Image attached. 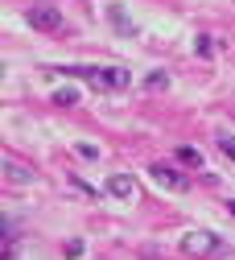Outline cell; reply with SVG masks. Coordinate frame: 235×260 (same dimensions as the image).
<instances>
[{
	"label": "cell",
	"instance_id": "cell-3",
	"mask_svg": "<svg viewBox=\"0 0 235 260\" xmlns=\"http://www.w3.org/2000/svg\"><path fill=\"white\" fill-rule=\"evenodd\" d=\"M0 166H5V178L13 182V186H33L38 182V170H29L21 157H13V153H5V161H0Z\"/></svg>",
	"mask_w": 235,
	"mask_h": 260
},
{
	"label": "cell",
	"instance_id": "cell-14",
	"mask_svg": "<svg viewBox=\"0 0 235 260\" xmlns=\"http://www.w3.org/2000/svg\"><path fill=\"white\" fill-rule=\"evenodd\" d=\"M79 157H87V161H95V157H99V149H95V145H79Z\"/></svg>",
	"mask_w": 235,
	"mask_h": 260
},
{
	"label": "cell",
	"instance_id": "cell-4",
	"mask_svg": "<svg viewBox=\"0 0 235 260\" xmlns=\"http://www.w3.org/2000/svg\"><path fill=\"white\" fill-rule=\"evenodd\" d=\"M182 248H186L190 256H211V252L219 248V236H215V232H190V236L182 240Z\"/></svg>",
	"mask_w": 235,
	"mask_h": 260
},
{
	"label": "cell",
	"instance_id": "cell-6",
	"mask_svg": "<svg viewBox=\"0 0 235 260\" xmlns=\"http://www.w3.org/2000/svg\"><path fill=\"white\" fill-rule=\"evenodd\" d=\"M149 170H153V178H157L161 186H170V190H182V186H186V178H182L174 166H165V161H157V166H149Z\"/></svg>",
	"mask_w": 235,
	"mask_h": 260
},
{
	"label": "cell",
	"instance_id": "cell-1",
	"mask_svg": "<svg viewBox=\"0 0 235 260\" xmlns=\"http://www.w3.org/2000/svg\"><path fill=\"white\" fill-rule=\"evenodd\" d=\"M58 75H71V79H87L95 91H120L128 87V71L120 67H50Z\"/></svg>",
	"mask_w": 235,
	"mask_h": 260
},
{
	"label": "cell",
	"instance_id": "cell-5",
	"mask_svg": "<svg viewBox=\"0 0 235 260\" xmlns=\"http://www.w3.org/2000/svg\"><path fill=\"white\" fill-rule=\"evenodd\" d=\"M104 190L112 194V199H137V178L132 174H112Z\"/></svg>",
	"mask_w": 235,
	"mask_h": 260
},
{
	"label": "cell",
	"instance_id": "cell-16",
	"mask_svg": "<svg viewBox=\"0 0 235 260\" xmlns=\"http://www.w3.org/2000/svg\"><path fill=\"white\" fill-rule=\"evenodd\" d=\"M231 215H235V203H231Z\"/></svg>",
	"mask_w": 235,
	"mask_h": 260
},
{
	"label": "cell",
	"instance_id": "cell-11",
	"mask_svg": "<svg viewBox=\"0 0 235 260\" xmlns=\"http://www.w3.org/2000/svg\"><path fill=\"white\" fill-rule=\"evenodd\" d=\"M219 149H223V153H227V157L235 161V137H227V133H219Z\"/></svg>",
	"mask_w": 235,
	"mask_h": 260
},
{
	"label": "cell",
	"instance_id": "cell-9",
	"mask_svg": "<svg viewBox=\"0 0 235 260\" xmlns=\"http://www.w3.org/2000/svg\"><path fill=\"white\" fill-rule=\"evenodd\" d=\"M54 104H58V108H75V104H79V91H75V87L54 91Z\"/></svg>",
	"mask_w": 235,
	"mask_h": 260
},
{
	"label": "cell",
	"instance_id": "cell-10",
	"mask_svg": "<svg viewBox=\"0 0 235 260\" xmlns=\"http://www.w3.org/2000/svg\"><path fill=\"white\" fill-rule=\"evenodd\" d=\"M145 87H149V91H161V87H170V75H165V71H153V75L145 79Z\"/></svg>",
	"mask_w": 235,
	"mask_h": 260
},
{
	"label": "cell",
	"instance_id": "cell-12",
	"mask_svg": "<svg viewBox=\"0 0 235 260\" xmlns=\"http://www.w3.org/2000/svg\"><path fill=\"white\" fill-rule=\"evenodd\" d=\"M194 50H198V54H203V58H207V54L215 50V42H211L207 34H198V42H194Z\"/></svg>",
	"mask_w": 235,
	"mask_h": 260
},
{
	"label": "cell",
	"instance_id": "cell-7",
	"mask_svg": "<svg viewBox=\"0 0 235 260\" xmlns=\"http://www.w3.org/2000/svg\"><path fill=\"white\" fill-rule=\"evenodd\" d=\"M112 21H116V29L124 38H137V29H132V21H128V13H124V5H112Z\"/></svg>",
	"mask_w": 235,
	"mask_h": 260
},
{
	"label": "cell",
	"instance_id": "cell-2",
	"mask_svg": "<svg viewBox=\"0 0 235 260\" xmlns=\"http://www.w3.org/2000/svg\"><path fill=\"white\" fill-rule=\"evenodd\" d=\"M25 21L38 29V34H62V29H66V17H62L58 5H33L25 13Z\"/></svg>",
	"mask_w": 235,
	"mask_h": 260
},
{
	"label": "cell",
	"instance_id": "cell-13",
	"mask_svg": "<svg viewBox=\"0 0 235 260\" xmlns=\"http://www.w3.org/2000/svg\"><path fill=\"white\" fill-rule=\"evenodd\" d=\"M13 240H17V223H13V219H5V244H13Z\"/></svg>",
	"mask_w": 235,
	"mask_h": 260
},
{
	"label": "cell",
	"instance_id": "cell-8",
	"mask_svg": "<svg viewBox=\"0 0 235 260\" xmlns=\"http://www.w3.org/2000/svg\"><path fill=\"white\" fill-rule=\"evenodd\" d=\"M174 157L182 161V166H203V153L190 149V145H178V149H174Z\"/></svg>",
	"mask_w": 235,
	"mask_h": 260
},
{
	"label": "cell",
	"instance_id": "cell-15",
	"mask_svg": "<svg viewBox=\"0 0 235 260\" xmlns=\"http://www.w3.org/2000/svg\"><path fill=\"white\" fill-rule=\"evenodd\" d=\"M66 256H71V260H75V256H83V244H79V240H71V244H66Z\"/></svg>",
	"mask_w": 235,
	"mask_h": 260
}]
</instances>
